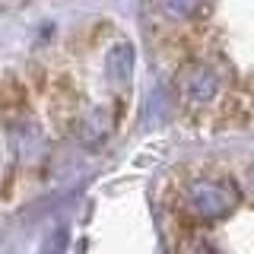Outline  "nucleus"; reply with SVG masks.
Segmentation results:
<instances>
[{
	"mask_svg": "<svg viewBox=\"0 0 254 254\" xmlns=\"http://www.w3.org/2000/svg\"><path fill=\"white\" fill-rule=\"evenodd\" d=\"M108 73H111V79H121V83L130 79V73H133V48L127 42H118L108 51Z\"/></svg>",
	"mask_w": 254,
	"mask_h": 254,
	"instance_id": "nucleus-3",
	"label": "nucleus"
},
{
	"mask_svg": "<svg viewBox=\"0 0 254 254\" xmlns=\"http://www.w3.org/2000/svg\"><path fill=\"white\" fill-rule=\"evenodd\" d=\"M181 89L190 102H210L219 92V73L210 64H190L181 73Z\"/></svg>",
	"mask_w": 254,
	"mask_h": 254,
	"instance_id": "nucleus-2",
	"label": "nucleus"
},
{
	"mask_svg": "<svg viewBox=\"0 0 254 254\" xmlns=\"http://www.w3.org/2000/svg\"><path fill=\"white\" fill-rule=\"evenodd\" d=\"M235 203H238V190L229 185V181L200 178V181L190 185V206H194L200 216H206V219L226 216Z\"/></svg>",
	"mask_w": 254,
	"mask_h": 254,
	"instance_id": "nucleus-1",
	"label": "nucleus"
},
{
	"mask_svg": "<svg viewBox=\"0 0 254 254\" xmlns=\"http://www.w3.org/2000/svg\"><path fill=\"white\" fill-rule=\"evenodd\" d=\"M67 248H70V229L67 226H54L51 232L42 238L38 254H67Z\"/></svg>",
	"mask_w": 254,
	"mask_h": 254,
	"instance_id": "nucleus-4",
	"label": "nucleus"
},
{
	"mask_svg": "<svg viewBox=\"0 0 254 254\" xmlns=\"http://www.w3.org/2000/svg\"><path fill=\"white\" fill-rule=\"evenodd\" d=\"M197 3H200V0H165V6H169L175 16H194Z\"/></svg>",
	"mask_w": 254,
	"mask_h": 254,
	"instance_id": "nucleus-5",
	"label": "nucleus"
}]
</instances>
